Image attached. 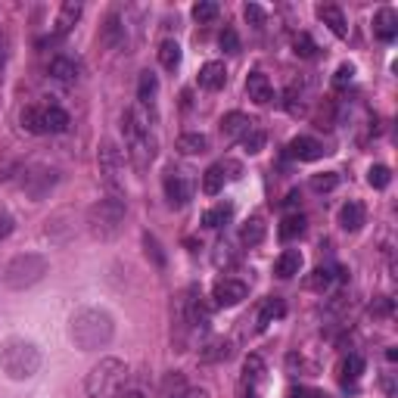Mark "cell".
I'll list each match as a JSON object with an SVG mask.
<instances>
[{
  "label": "cell",
  "mask_w": 398,
  "mask_h": 398,
  "mask_svg": "<svg viewBox=\"0 0 398 398\" xmlns=\"http://www.w3.org/2000/svg\"><path fill=\"white\" fill-rule=\"evenodd\" d=\"M302 271V252L299 249H286V252H280V259L274 262V274L280 280H290Z\"/></svg>",
  "instance_id": "22"
},
{
  "label": "cell",
  "mask_w": 398,
  "mask_h": 398,
  "mask_svg": "<svg viewBox=\"0 0 398 398\" xmlns=\"http://www.w3.org/2000/svg\"><path fill=\"white\" fill-rule=\"evenodd\" d=\"M218 44H221V50H224V53H240V37H237V31H233L230 25L221 31Z\"/></svg>",
  "instance_id": "45"
},
{
  "label": "cell",
  "mask_w": 398,
  "mask_h": 398,
  "mask_svg": "<svg viewBox=\"0 0 398 398\" xmlns=\"http://www.w3.org/2000/svg\"><path fill=\"white\" fill-rule=\"evenodd\" d=\"M144 246H146V259H153L156 268H165V252L159 249V240L150 237V233H144Z\"/></svg>",
  "instance_id": "41"
},
{
  "label": "cell",
  "mask_w": 398,
  "mask_h": 398,
  "mask_svg": "<svg viewBox=\"0 0 398 398\" xmlns=\"http://www.w3.org/2000/svg\"><path fill=\"white\" fill-rule=\"evenodd\" d=\"M264 140H268V134H264L262 128H255V122H252V128L243 134V150L249 156H255V153H262L264 150Z\"/></svg>",
  "instance_id": "35"
},
{
  "label": "cell",
  "mask_w": 398,
  "mask_h": 398,
  "mask_svg": "<svg viewBox=\"0 0 398 398\" xmlns=\"http://www.w3.org/2000/svg\"><path fill=\"white\" fill-rule=\"evenodd\" d=\"M249 128H252V122H249L243 112H228V115L221 119V134H224V140H237V137H243Z\"/></svg>",
  "instance_id": "25"
},
{
  "label": "cell",
  "mask_w": 398,
  "mask_h": 398,
  "mask_svg": "<svg viewBox=\"0 0 398 398\" xmlns=\"http://www.w3.org/2000/svg\"><path fill=\"white\" fill-rule=\"evenodd\" d=\"M97 162H100V175H103V184L119 197L124 190V156L122 150L112 144V140H103L97 150Z\"/></svg>",
  "instance_id": "8"
},
{
  "label": "cell",
  "mask_w": 398,
  "mask_h": 398,
  "mask_svg": "<svg viewBox=\"0 0 398 398\" xmlns=\"http://www.w3.org/2000/svg\"><path fill=\"white\" fill-rule=\"evenodd\" d=\"M187 389V380H184V373H168L165 380H162V398H175V395H181Z\"/></svg>",
  "instance_id": "37"
},
{
  "label": "cell",
  "mask_w": 398,
  "mask_h": 398,
  "mask_svg": "<svg viewBox=\"0 0 398 398\" xmlns=\"http://www.w3.org/2000/svg\"><path fill=\"white\" fill-rule=\"evenodd\" d=\"M352 78H355V66H352V62H342V66L336 69V75H333V88L346 90L349 84H352Z\"/></svg>",
  "instance_id": "43"
},
{
  "label": "cell",
  "mask_w": 398,
  "mask_h": 398,
  "mask_svg": "<svg viewBox=\"0 0 398 398\" xmlns=\"http://www.w3.org/2000/svg\"><path fill=\"white\" fill-rule=\"evenodd\" d=\"M122 137H124V146H128L131 159H134L140 168H146L156 159V137L150 134V122L144 119L140 106L137 109H124V115H122Z\"/></svg>",
  "instance_id": "2"
},
{
  "label": "cell",
  "mask_w": 398,
  "mask_h": 398,
  "mask_svg": "<svg viewBox=\"0 0 398 398\" xmlns=\"http://www.w3.org/2000/svg\"><path fill=\"white\" fill-rule=\"evenodd\" d=\"M175 321L181 330H202L209 324V308L202 305V295L197 286L184 290L175 302Z\"/></svg>",
  "instance_id": "7"
},
{
  "label": "cell",
  "mask_w": 398,
  "mask_h": 398,
  "mask_svg": "<svg viewBox=\"0 0 398 398\" xmlns=\"http://www.w3.org/2000/svg\"><path fill=\"white\" fill-rule=\"evenodd\" d=\"M246 93H249V100H252V103H259V106H268L271 100H274V88H271V81H268V75H264V72H249Z\"/></svg>",
  "instance_id": "13"
},
{
  "label": "cell",
  "mask_w": 398,
  "mask_h": 398,
  "mask_svg": "<svg viewBox=\"0 0 398 398\" xmlns=\"http://www.w3.org/2000/svg\"><path fill=\"white\" fill-rule=\"evenodd\" d=\"M47 72H50V78H57V81H62V84H75V81H81L84 66L78 59H72V57H53L50 66H47Z\"/></svg>",
  "instance_id": "12"
},
{
  "label": "cell",
  "mask_w": 398,
  "mask_h": 398,
  "mask_svg": "<svg viewBox=\"0 0 398 398\" xmlns=\"http://www.w3.org/2000/svg\"><path fill=\"white\" fill-rule=\"evenodd\" d=\"M230 355H233V342L224 336H212L199 349V361H206V364H221V361H228Z\"/></svg>",
  "instance_id": "14"
},
{
  "label": "cell",
  "mask_w": 398,
  "mask_h": 398,
  "mask_svg": "<svg viewBox=\"0 0 398 398\" xmlns=\"http://www.w3.org/2000/svg\"><path fill=\"white\" fill-rule=\"evenodd\" d=\"M339 187V175L336 171H324V175H315L311 177V190L315 193H330Z\"/></svg>",
  "instance_id": "38"
},
{
  "label": "cell",
  "mask_w": 398,
  "mask_h": 398,
  "mask_svg": "<svg viewBox=\"0 0 398 398\" xmlns=\"http://www.w3.org/2000/svg\"><path fill=\"white\" fill-rule=\"evenodd\" d=\"M283 315H286V302H283V299H277V295H274V299H264V305H262V311H259V317H255V330L264 333L271 324L280 321Z\"/></svg>",
  "instance_id": "19"
},
{
  "label": "cell",
  "mask_w": 398,
  "mask_h": 398,
  "mask_svg": "<svg viewBox=\"0 0 398 398\" xmlns=\"http://www.w3.org/2000/svg\"><path fill=\"white\" fill-rule=\"evenodd\" d=\"M389 181H392V171H389L386 165H370V171H368V184L373 187V190H386Z\"/></svg>",
  "instance_id": "40"
},
{
  "label": "cell",
  "mask_w": 398,
  "mask_h": 398,
  "mask_svg": "<svg viewBox=\"0 0 398 398\" xmlns=\"http://www.w3.org/2000/svg\"><path fill=\"white\" fill-rule=\"evenodd\" d=\"M177 150H181L184 156H199V153H206L209 150V137L206 134H181L177 137Z\"/></svg>",
  "instance_id": "30"
},
{
  "label": "cell",
  "mask_w": 398,
  "mask_h": 398,
  "mask_svg": "<svg viewBox=\"0 0 398 398\" xmlns=\"http://www.w3.org/2000/svg\"><path fill=\"white\" fill-rule=\"evenodd\" d=\"M373 35L380 37V41H395L398 35V13L383 6L377 16H373Z\"/></svg>",
  "instance_id": "17"
},
{
  "label": "cell",
  "mask_w": 398,
  "mask_h": 398,
  "mask_svg": "<svg viewBox=\"0 0 398 398\" xmlns=\"http://www.w3.org/2000/svg\"><path fill=\"white\" fill-rule=\"evenodd\" d=\"M47 271H50V262L41 252H22L4 268V283L10 290H28V286L41 283Z\"/></svg>",
  "instance_id": "5"
},
{
  "label": "cell",
  "mask_w": 398,
  "mask_h": 398,
  "mask_svg": "<svg viewBox=\"0 0 398 398\" xmlns=\"http://www.w3.org/2000/svg\"><path fill=\"white\" fill-rule=\"evenodd\" d=\"M280 240H283V243H293L295 237H302V233H305V218L302 215H286L283 221H280Z\"/></svg>",
  "instance_id": "31"
},
{
  "label": "cell",
  "mask_w": 398,
  "mask_h": 398,
  "mask_svg": "<svg viewBox=\"0 0 398 398\" xmlns=\"http://www.w3.org/2000/svg\"><path fill=\"white\" fill-rule=\"evenodd\" d=\"M119 398H146V395H144V392H137V389H124V392H122Z\"/></svg>",
  "instance_id": "51"
},
{
  "label": "cell",
  "mask_w": 398,
  "mask_h": 398,
  "mask_svg": "<svg viewBox=\"0 0 398 398\" xmlns=\"http://www.w3.org/2000/svg\"><path fill=\"white\" fill-rule=\"evenodd\" d=\"M100 41H103L106 47H112V50H119V47H124V41H128V35H124V22H122L115 13L103 22V31H100Z\"/></svg>",
  "instance_id": "20"
},
{
  "label": "cell",
  "mask_w": 398,
  "mask_h": 398,
  "mask_svg": "<svg viewBox=\"0 0 398 398\" xmlns=\"http://www.w3.org/2000/svg\"><path fill=\"white\" fill-rule=\"evenodd\" d=\"M10 59V35L0 28V72H4V62Z\"/></svg>",
  "instance_id": "48"
},
{
  "label": "cell",
  "mask_w": 398,
  "mask_h": 398,
  "mask_svg": "<svg viewBox=\"0 0 398 398\" xmlns=\"http://www.w3.org/2000/svg\"><path fill=\"white\" fill-rule=\"evenodd\" d=\"M159 62H162V69L175 72V69L181 66V44L177 41H162L159 44Z\"/></svg>",
  "instance_id": "33"
},
{
  "label": "cell",
  "mask_w": 398,
  "mask_h": 398,
  "mask_svg": "<svg viewBox=\"0 0 398 398\" xmlns=\"http://www.w3.org/2000/svg\"><path fill=\"white\" fill-rule=\"evenodd\" d=\"M175 398H209L206 389H199V386H187L181 395H175Z\"/></svg>",
  "instance_id": "49"
},
{
  "label": "cell",
  "mask_w": 398,
  "mask_h": 398,
  "mask_svg": "<svg viewBox=\"0 0 398 398\" xmlns=\"http://www.w3.org/2000/svg\"><path fill=\"white\" fill-rule=\"evenodd\" d=\"M212 299H215V305H221V308H233V305H240L243 299H249V283L233 280V277H224V280H218L215 283Z\"/></svg>",
  "instance_id": "10"
},
{
  "label": "cell",
  "mask_w": 398,
  "mask_h": 398,
  "mask_svg": "<svg viewBox=\"0 0 398 398\" xmlns=\"http://www.w3.org/2000/svg\"><path fill=\"white\" fill-rule=\"evenodd\" d=\"M19 122H22V128L28 131V134H47V128H44V106H25L22 109V115H19Z\"/></svg>",
  "instance_id": "26"
},
{
  "label": "cell",
  "mask_w": 398,
  "mask_h": 398,
  "mask_svg": "<svg viewBox=\"0 0 398 398\" xmlns=\"http://www.w3.org/2000/svg\"><path fill=\"white\" fill-rule=\"evenodd\" d=\"M69 124H72V119H69L66 109L44 106V128H47V134H66Z\"/></svg>",
  "instance_id": "23"
},
{
  "label": "cell",
  "mask_w": 398,
  "mask_h": 398,
  "mask_svg": "<svg viewBox=\"0 0 398 398\" xmlns=\"http://www.w3.org/2000/svg\"><path fill=\"white\" fill-rule=\"evenodd\" d=\"M88 224H90L93 237L112 240L124 224V202L119 197H106V199L93 202V206L88 209Z\"/></svg>",
  "instance_id": "6"
},
{
  "label": "cell",
  "mask_w": 398,
  "mask_h": 398,
  "mask_svg": "<svg viewBox=\"0 0 398 398\" xmlns=\"http://www.w3.org/2000/svg\"><path fill=\"white\" fill-rule=\"evenodd\" d=\"M224 177H228V168H224V162H215V165L206 168V175H202V193L206 197H218L224 187Z\"/></svg>",
  "instance_id": "24"
},
{
  "label": "cell",
  "mask_w": 398,
  "mask_h": 398,
  "mask_svg": "<svg viewBox=\"0 0 398 398\" xmlns=\"http://www.w3.org/2000/svg\"><path fill=\"white\" fill-rule=\"evenodd\" d=\"M283 106H286V112L290 115H302L305 112V103H302V93L295 90V88H290L283 93Z\"/></svg>",
  "instance_id": "44"
},
{
  "label": "cell",
  "mask_w": 398,
  "mask_h": 398,
  "mask_svg": "<svg viewBox=\"0 0 398 398\" xmlns=\"http://www.w3.org/2000/svg\"><path fill=\"white\" fill-rule=\"evenodd\" d=\"M286 398H324L321 392H308V389H293Z\"/></svg>",
  "instance_id": "50"
},
{
  "label": "cell",
  "mask_w": 398,
  "mask_h": 398,
  "mask_svg": "<svg viewBox=\"0 0 398 398\" xmlns=\"http://www.w3.org/2000/svg\"><path fill=\"white\" fill-rule=\"evenodd\" d=\"M333 280H336V268H315V274L308 277V286L311 290H327V286L333 283Z\"/></svg>",
  "instance_id": "39"
},
{
  "label": "cell",
  "mask_w": 398,
  "mask_h": 398,
  "mask_svg": "<svg viewBox=\"0 0 398 398\" xmlns=\"http://www.w3.org/2000/svg\"><path fill=\"white\" fill-rule=\"evenodd\" d=\"M324 153H327L324 144L315 137H293L290 146H286V156L299 159V162H317V159H324Z\"/></svg>",
  "instance_id": "11"
},
{
  "label": "cell",
  "mask_w": 398,
  "mask_h": 398,
  "mask_svg": "<svg viewBox=\"0 0 398 398\" xmlns=\"http://www.w3.org/2000/svg\"><path fill=\"white\" fill-rule=\"evenodd\" d=\"M165 197H168V206H175V209H181L190 202L193 197V181H190V175L187 171H177V168H168L165 171Z\"/></svg>",
  "instance_id": "9"
},
{
  "label": "cell",
  "mask_w": 398,
  "mask_h": 398,
  "mask_svg": "<svg viewBox=\"0 0 398 398\" xmlns=\"http://www.w3.org/2000/svg\"><path fill=\"white\" fill-rule=\"evenodd\" d=\"M233 218V206L230 202H221V206H215V209H209L206 215H202V228H209V230H218V228H224Z\"/></svg>",
  "instance_id": "27"
},
{
  "label": "cell",
  "mask_w": 398,
  "mask_h": 398,
  "mask_svg": "<svg viewBox=\"0 0 398 398\" xmlns=\"http://www.w3.org/2000/svg\"><path fill=\"white\" fill-rule=\"evenodd\" d=\"M240 240H243L246 246H259L262 240H264V221H262L259 215L249 218V221L243 224V230H240Z\"/></svg>",
  "instance_id": "34"
},
{
  "label": "cell",
  "mask_w": 398,
  "mask_h": 398,
  "mask_svg": "<svg viewBox=\"0 0 398 398\" xmlns=\"http://www.w3.org/2000/svg\"><path fill=\"white\" fill-rule=\"evenodd\" d=\"M69 336H72L75 349L81 352H97V349H106L115 336V324L112 315L103 308H81L72 315V324H69Z\"/></svg>",
  "instance_id": "1"
},
{
  "label": "cell",
  "mask_w": 398,
  "mask_h": 398,
  "mask_svg": "<svg viewBox=\"0 0 398 398\" xmlns=\"http://www.w3.org/2000/svg\"><path fill=\"white\" fill-rule=\"evenodd\" d=\"M156 93H159V78L153 72H140V81H137V100L140 106H150L156 100Z\"/></svg>",
  "instance_id": "29"
},
{
  "label": "cell",
  "mask_w": 398,
  "mask_h": 398,
  "mask_svg": "<svg viewBox=\"0 0 398 398\" xmlns=\"http://www.w3.org/2000/svg\"><path fill=\"white\" fill-rule=\"evenodd\" d=\"M0 370L10 380H28L41 370V352L28 339H6L0 342Z\"/></svg>",
  "instance_id": "4"
},
{
  "label": "cell",
  "mask_w": 398,
  "mask_h": 398,
  "mask_svg": "<svg viewBox=\"0 0 398 398\" xmlns=\"http://www.w3.org/2000/svg\"><path fill=\"white\" fill-rule=\"evenodd\" d=\"M264 380V361L259 355H249L246 358V364H243V383L249 386V389H255Z\"/></svg>",
  "instance_id": "32"
},
{
  "label": "cell",
  "mask_w": 398,
  "mask_h": 398,
  "mask_svg": "<svg viewBox=\"0 0 398 398\" xmlns=\"http://www.w3.org/2000/svg\"><path fill=\"white\" fill-rule=\"evenodd\" d=\"M78 19H81V4H62L57 22H53V37H66Z\"/></svg>",
  "instance_id": "21"
},
{
  "label": "cell",
  "mask_w": 398,
  "mask_h": 398,
  "mask_svg": "<svg viewBox=\"0 0 398 398\" xmlns=\"http://www.w3.org/2000/svg\"><path fill=\"white\" fill-rule=\"evenodd\" d=\"M243 16H246V22H249V25H255V28H262V25H264V10H262L259 4H246Z\"/></svg>",
  "instance_id": "46"
},
{
  "label": "cell",
  "mask_w": 398,
  "mask_h": 398,
  "mask_svg": "<svg viewBox=\"0 0 398 398\" xmlns=\"http://www.w3.org/2000/svg\"><path fill=\"white\" fill-rule=\"evenodd\" d=\"M224 84H228V69H224V62L212 59L199 69V88L202 90H221Z\"/></svg>",
  "instance_id": "15"
},
{
  "label": "cell",
  "mask_w": 398,
  "mask_h": 398,
  "mask_svg": "<svg viewBox=\"0 0 398 398\" xmlns=\"http://www.w3.org/2000/svg\"><path fill=\"white\" fill-rule=\"evenodd\" d=\"M293 50H295V57H302V59L317 57V44L311 41V35H305V31H299V35L293 37Z\"/></svg>",
  "instance_id": "36"
},
{
  "label": "cell",
  "mask_w": 398,
  "mask_h": 398,
  "mask_svg": "<svg viewBox=\"0 0 398 398\" xmlns=\"http://www.w3.org/2000/svg\"><path fill=\"white\" fill-rule=\"evenodd\" d=\"M317 19H321L324 25L330 28L336 37H349L346 16H342V10H339V6H333V4H321V6H317Z\"/></svg>",
  "instance_id": "18"
},
{
  "label": "cell",
  "mask_w": 398,
  "mask_h": 398,
  "mask_svg": "<svg viewBox=\"0 0 398 398\" xmlns=\"http://www.w3.org/2000/svg\"><path fill=\"white\" fill-rule=\"evenodd\" d=\"M364 221H368V212H364L361 202H346V206L339 209V228L349 230V233H358L364 228Z\"/></svg>",
  "instance_id": "16"
},
{
  "label": "cell",
  "mask_w": 398,
  "mask_h": 398,
  "mask_svg": "<svg viewBox=\"0 0 398 398\" xmlns=\"http://www.w3.org/2000/svg\"><path fill=\"white\" fill-rule=\"evenodd\" d=\"M361 373H364V358L361 355H349L346 361L339 364V380L346 386H355L358 380H361Z\"/></svg>",
  "instance_id": "28"
},
{
  "label": "cell",
  "mask_w": 398,
  "mask_h": 398,
  "mask_svg": "<svg viewBox=\"0 0 398 398\" xmlns=\"http://www.w3.org/2000/svg\"><path fill=\"white\" fill-rule=\"evenodd\" d=\"M128 383V364L119 358H103L100 364H93L88 380H84V392L88 398H119Z\"/></svg>",
  "instance_id": "3"
},
{
  "label": "cell",
  "mask_w": 398,
  "mask_h": 398,
  "mask_svg": "<svg viewBox=\"0 0 398 398\" xmlns=\"http://www.w3.org/2000/svg\"><path fill=\"white\" fill-rule=\"evenodd\" d=\"M16 230V221H13V215L6 212V209H0V240H6L10 233Z\"/></svg>",
  "instance_id": "47"
},
{
  "label": "cell",
  "mask_w": 398,
  "mask_h": 398,
  "mask_svg": "<svg viewBox=\"0 0 398 398\" xmlns=\"http://www.w3.org/2000/svg\"><path fill=\"white\" fill-rule=\"evenodd\" d=\"M193 19H197V22L218 19V4H212V0H199V4L193 6Z\"/></svg>",
  "instance_id": "42"
}]
</instances>
